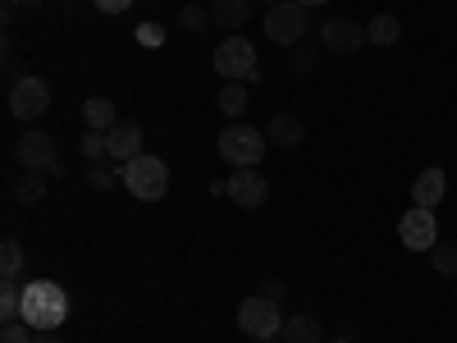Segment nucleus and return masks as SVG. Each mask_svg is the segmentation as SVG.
<instances>
[{
  "mask_svg": "<svg viewBox=\"0 0 457 343\" xmlns=\"http://www.w3.org/2000/svg\"><path fill=\"white\" fill-rule=\"evenodd\" d=\"M288 69H293V73H312V69H316V55H312L307 46H297L293 60H288Z\"/></svg>",
  "mask_w": 457,
  "mask_h": 343,
  "instance_id": "bb28decb",
  "label": "nucleus"
},
{
  "mask_svg": "<svg viewBox=\"0 0 457 343\" xmlns=\"http://www.w3.org/2000/svg\"><path fill=\"white\" fill-rule=\"evenodd\" d=\"M366 37H370L375 46H394L398 37H403V23H398L394 14H375V19L366 23Z\"/></svg>",
  "mask_w": 457,
  "mask_h": 343,
  "instance_id": "6ab92c4d",
  "label": "nucleus"
},
{
  "mask_svg": "<svg viewBox=\"0 0 457 343\" xmlns=\"http://www.w3.org/2000/svg\"><path fill=\"white\" fill-rule=\"evenodd\" d=\"M179 28H183V32H206V28H211V10L183 5V10H179Z\"/></svg>",
  "mask_w": 457,
  "mask_h": 343,
  "instance_id": "5701e85b",
  "label": "nucleus"
},
{
  "mask_svg": "<svg viewBox=\"0 0 457 343\" xmlns=\"http://www.w3.org/2000/svg\"><path fill=\"white\" fill-rule=\"evenodd\" d=\"M215 69L224 73L228 83H256L261 69H256V46L247 42L243 32H228L224 42L215 46Z\"/></svg>",
  "mask_w": 457,
  "mask_h": 343,
  "instance_id": "20e7f679",
  "label": "nucleus"
},
{
  "mask_svg": "<svg viewBox=\"0 0 457 343\" xmlns=\"http://www.w3.org/2000/svg\"><path fill=\"white\" fill-rule=\"evenodd\" d=\"M366 42H370L366 23H357V19H329V23H320V46L334 51V55H353Z\"/></svg>",
  "mask_w": 457,
  "mask_h": 343,
  "instance_id": "9d476101",
  "label": "nucleus"
},
{
  "mask_svg": "<svg viewBox=\"0 0 457 343\" xmlns=\"http://www.w3.org/2000/svg\"><path fill=\"white\" fill-rule=\"evenodd\" d=\"M101 151H110V146H105V133H96V129H87V138H83V156H87V161H96V156H101Z\"/></svg>",
  "mask_w": 457,
  "mask_h": 343,
  "instance_id": "a878e982",
  "label": "nucleus"
},
{
  "mask_svg": "<svg viewBox=\"0 0 457 343\" xmlns=\"http://www.w3.org/2000/svg\"><path fill=\"white\" fill-rule=\"evenodd\" d=\"M14 156H19V165L32 170V174H51V170L60 165V156H55V133L28 129V133L14 142Z\"/></svg>",
  "mask_w": 457,
  "mask_h": 343,
  "instance_id": "0eeeda50",
  "label": "nucleus"
},
{
  "mask_svg": "<svg viewBox=\"0 0 457 343\" xmlns=\"http://www.w3.org/2000/svg\"><path fill=\"white\" fill-rule=\"evenodd\" d=\"M28 330H32V325H23V321H5V330H0V343H32Z\"/></svg>",
  "mask_w": 457,
  "mask_h": 343,
  "instance_id": "393cba45",
  "label": "nucleus"
},
{
  "mask_svg": "<svg viewBox=\"0 0 457 343\" xmlns=\"http://www.w3.org/2000/svg\"><path fill=\"white\" fill-rule=\"evenodd\" d=\"M114 183H124V170H114V165H92L87 170V188H96V193H105V188Z\"/></svg>",
  "mask_w": 457,
  "mask_h": 343,
  "instance_id": "b1692460",
  "label": "nucleus"
},
{
  "mask_svg": "<svg viewBox=\"0 0 457 343\" xmlns=\"http://www.w3.org/2000/svg\"><path fill=\"white\" fill-rule=\"evenodd\" d=\"M19 275H23V243L5 238L0 243V284H19Z\"/></svg>",
  "mask_w": 457,
  "mask_h": 343,
  "instance_id": "a211bd4d",
  "label": "nucleus"
},
{
  "mask_svg": "<svg viewBox=\"0 0 457 343\" xmlns=\"http://www.w3.org/2000/svg\"><path fill=\"white\" fill-rule=\"evenodd\" d=\"M51 105V83L37 79V73H23V79L10 88V114L14 120H37Z\"/></svg>",
  "mask_w": 457,
  "mask_h": 343,
  "instance_id": "6e6552de",
  "label": "nucleus"
},
{
  "mask_svg": "<svg viewBox=\"0 0 457 343\" xmlns=\"http://www.w3.org/2000/svg\"><path fill=\"white\" fill-rule=\"evenodd\" d=\"M261 5H279V0H261Z\"/></svg>",
  "mask_w": 457,
  "mask_h": 343,
  "instance_id": "72a5a7b5",
  "label": "nucleus"
},
{
  "mask_svg": "<svg viewBox=\"0 0 457 343\" xmlns=\"http://www.w3.org/2000/svg\"><path fill=\"white\" fill-rule=\"evenodd\" d=\"M32 343H64V339H60V330H46V334H37Z\"/></svg>",
  "mask_w": 457,
  "mask_h": 343,
  "instance_id": "2f4dec72",
  "label": "nucleus"
},
{
  "mask_svg": "<svg viewBox=\"0 0 457 343\" xmlns=\"http://www.w3.org/2000/svg\"><path fill=\"white\" fill-rule=\"evenodd\" d=\"M23 325H32L37 334L60 330L69 321V293L55 280H28L23 284Z\"/></svg>",
  "mask_w": 457,
  "mask_h": 343,
  "instance_id": "f257e3e1",
  "label": "nucleus"
},
{
  "mask_svg": "<svg viewBox=\"0 0 457 343\" xmlns=\"http://www.w3.org/2000/svg\"><path fill=\"white\" fill-rule=\"evenodd\" d=\"M261 293L279 302V297H284V284H279V280H261Z\"/></svg>",
  "mask_w": 457,
  "mask_h": 343,
  "instance_id": "7c9ffc66",
  "label": "nucleus"
},
{
  "mask_svg": "<svg viewBox=\"0 0 457 343\" xmlns=\"http://www.w3.org/2000/svg\"><path fill=\"white\" fill-rule=\"evenodd\" d=\"M398 243H403L407 252H430V247L439 243V220H435V211L411 206V211L398 220Z\"/></svg>",
  "mask_w": 457,
  "mask_h": 343,
  "instance_id": "1a4fd4ad",
  "label": "nucleus"
},
{
  "mask_svg": "<svg viewBox=\"0 0 457 343\" xmlns=\"http://www.w3.org/2000/svg\"><path fill=\"white\" fill-rule=\"evenodd\" d=\"M37 5H42V0H5V19H10L14 10H37Z\"/></svg>",
  "mask_w": 457,
  "mask_h": 343,
  "instance_id": "c756f323",
  "label": "nucleus"
},
{
  "mask_svg": "<svg viewBox=\"0 0 457 343\" xmlns=\"http://www.w3.org/2000/svg\"><path fill=\"white\" fill-rule=\"evenodd\" d=\"M120 170H124V188L137 202H161L170 193V165L161 156H146V151H142V156L124 161Z\"/></svg>",
  "mask_w": 457,
  "mask_h": 343,
  "instance_id": "7ed1b4c3",
  "label": "nucleus"
},
{
  "mask_svg": "<svg viewBox=\"0 0 457 343\" xmlns=\"http://www.w3.org/2000/svg\"><path fill=\"white\" fill-rule=\"evenodd\" d=\"M265 146H270V138H265L261 129H252V124H228V129H220V138H215V151L234 165V170H256L261 165V156H265Z\"/></svg>",
  "mask_w": 457,
  "mask_h": 343,
  "instance_id": "f03ea898",
  "label": "nucleus"
},
{
  "mask_svg": "<svg viewBox=\"0 0 457 343\" xmlns=\"http://www.w3.org/2000/svg\"><path fill=\"white\" fill-rule=\"evenodd\" d=\"M265 343H284V339H265Z\"/></svg>",
  "mask_w": 457,
  "mask_h": 343,
  "instance_id": "f704fd0d",
  "label": "nucleus"
},
{
  "mask_svg": "<svg viewBox=\"0 0 457 343\" xmlns=\"http://www.w3.org/2000/svg\"><path fill=\"white\" fill-rule=\"evenodd\" d=\"M265 37L279 46H297L302 37H307V10L297 5V0H279V5H265V19H261Z\"/></svg>",
  "mask_w": 457,
  "mask_h": 343,
  "instance_id": "423d86ee",
  "label": "nucleus"
},
{
  "mask_svg": "<svg viewBox=\"0 0 457 343\" xmlns=\"http://www.w3.org/2000/svg\"><path fill=\"white\" fill-rule=\"evenodd\" d=\"M302 10H320V5H329V0H297Z\"/></svg>",
  "mask_w": 457,
  "mask_h": 343,
  "instance_id": "473e14b6",
  "label": "nucleus"
},
{
  "mask_svg": "<svg viewBox=\"0 0 457 343\" xmlns=\"http://www.w3.org/2000/svg\"><path fill=\"white\" fill-rule=\"evenodd\" d=\"M444 193H448V179H444V170H421L411 179V206H426V211H435L439 202H444Z\"/></svg>",
  "mask_w": 457,
  "mask_h": 343,
  "instance_id": "f8f14e48",
  "label": "nucleus"
},
{
  "mask_svg": "<svg viewBox=\"0 0 457 343\" xmlns=\"http://www.w3.org/2000/svg\"><path fill=\"white\" fill-rule=\"evenodd\" d=\"M329 343H348V339H329Z\"/></svg>",
  "mask_w": 457,
  "mask_h": 343,
  "instance_id": "c9c22d12",
  "label": "nucleus"
},
{
  "mask_svg": "<svg viewBox=\"0 0 457 343\" xmlns=\"http://www.w3.org/2000/svg\"><path fill=\"white\" fill-rule=\"evenodd\" d=\"M14 197H19V202H42V197H46V174L23 170V179L14 183Z\"/></svg>",
  "mask_w": 457,
  "mask_h": 343,
  "instance_id": "4be33fe9",
  "label": "nucleus"
},
{
  "mask_svg": "<svg viewBox=\"0 0 457 343\" xmlns=\"http://www.w3.org/2000/svg\"><path fill=\"white\" fill-rule=\"evenodd\" d=\"M105 156H114V161H133V156H142V129L137 124H114L110 133H105Z\"/></svg>",
  "mask_w": 457,
  "mask_h": 343,
  "instance_id": "ddd939ff",
  "label": "nucleus"
},
{
  "mask_svg": "<svg viewBox=\"0 0 457 343\" xmlns=\"http://www.w3.org/2000/svg\"><path fill=\"white\" fill-rule=\"evenodd\" d=\"M247 19H252L247 0H215L211 5V23L215 28H247Z\"/></svg>",
  "mask_w": 457,
  "mask_h": 343,
  "instance_id": "dca6fc26",
  "label": "nucleus"
},
{
  "mask_svg": "<svg viewBox=\"0 0 457 343\" xmlns=\"http://www.w3.org/2000/svg\"><path fill=\"white\" fill-rule=\"evenodd\" d=\"M92 5H96L101 14H124V10L133 5V0H92Z\"/></svg>",
  "mask_w": 457,
  "mask_h": 343,
  "instance_id": "c85d7f7f",
  "label": "nucleus"
},
{
  "mask_svg": "<svg viewBox=\"0 0 457 343\" xmlns=\"http://www.w3.org/2000/svg\"><path fill=\"white\" fill-rule=\"evenodd\" d=\"M430 265L444 280H457V243H435L430 247Z\"/></svg>",
  "mask_w": 457,
  "mask_h": 343,
  "instance_id": "412c9836",
  "label": "nucleus"
},
{
  "mask_svg": "<svg viewBox=\"0 0 457 343\" xmlns=\"http://www.w3.org/2000/svg\"><path fill=\"white\" fill-rule=\"evenodd\" d=\"M238 330L243 334H252V339H279L284 334V312H279V302L275 297H265V293H256V297H243V307H238Z\"/></svg>",
  "mask_w": 457,
  "mask_h": 343,
  "instance_id": "39448f33",
  "label": "nucleus"
},
{
  "mask_svg": "<svg viewBox=\"0 0 457 343\" xmlns=\"http://www.w3.org/2000/svg\"><path fill=\"white\" fill-rule=\"evenodd\" d=\"M137 42H142V46H161V42H165L161 23H142V28H137Z\"/></svg>",
  "mask_w": 457,
  "mask_h": 343,
  "instance_id": "cd10ccee",
  "label": "nucleus"
},
{
  "mask_svg": "<svg viewBox=\"0 0 457 343\" xmlns=\"http://www.w3.org/2000/svg\"><path fill=\"white\" fill-rule=\"evenodd\" d=\"M284 343H320V321H316V316H293V321H284Z\"/></svg>",
  "mask_w": 457,
  "mask_h": 343,
  "instance_id": "aec40b11",
  "label": "nucleus"
},
{
  "mask_svg": "<svg viewBox=\"0 0 457 343\" xmlns=\"http://www.w3.org/2000/svg\"><path fill=\"white\" fill-rule=\"evenodd\" d=\"M265 138H270V146H284V151H293V146H302L307 129H302V120H297V114H275V120L265 124Z\"/></svg>",
  "mask_w": 457,
  "mask_h": 343,
  "instance_id": "4468645a",
  "label": "nucleus"
},
{
  "mask_svg": "<svg viewBox=\"0 0 457 343\" xmlns=\"http://www.w3.org/2000/svg\"><path fill=\"white\" fill-rule=\"evenodd\" d=\"M83 120H87V129L110 133L114 124H120V110H114L110 96H87V101H83Z\"/></svg>",
  "mask_w": 457,
  "mask_h": 343,
  "instance_id": "2eb2a0df",
  "label": "nucleus"
},
{
  "mask_svg": "<svg viewBox=\"0 0 457 343\" xmlns=\"http://www.w3.org/2000/svg\"><path fill=\"white\" fill-rule=\"evenodd\" d=\"M228 202H234L238 211H261L265 202H270V183H265V174H256V170H238V174H228Z\"/></svg>",
  "mask_w": 457,
  "mask_h": 343,
  "instance_id": "9b49d317",
  "label": "nucleus"
},
{
  "mask_svg": "<svg viewBox=\"0 0 457 343\" xmlns=\"http://www.w3.org/2000/svg\"><path fill=\"white\" fill-rule=\"evenodd\" d=\"M215 105H220V114H228V120H243L247 105H252L247 83H224V88H220V96H215Z\"/></svg>",
  "mask_w": 457,
  "mask_h": 343,
  "instance_id": "f3484780",
  "label": "nucleus"
}]
</instances>
